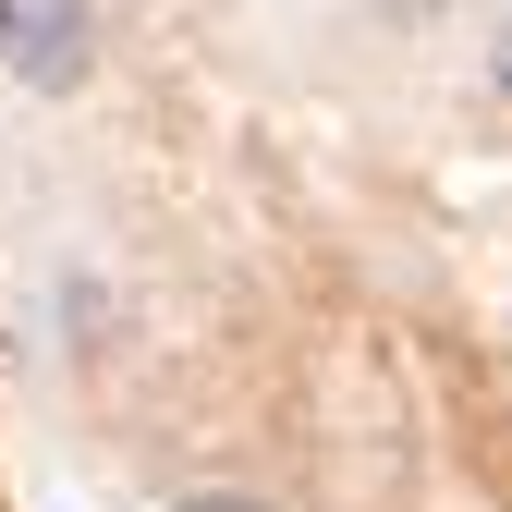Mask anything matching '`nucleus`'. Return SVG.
Masks as SVG:
<instances>
[{
  "instance_id": "1",
  "label": "nucleus",
  "mask_w": 512,
  "mask_h": 512,
  "mask_svg": "<svg viewBox=\"0 0 512 512\" xmlns=\"http://www.w3.org/2000/svg\"><path fill=\"white\" fill-rule=\"evenodd\" d=\"M0 61H13V86L74 98L86 61H98V13L86 0H0Z\"/></svg>"
},
{
  "instance_id": "2",
  "label": "nucleus",
  "mask_w": 512,
  "mask_h": 512,
  "mask_svg": "<svg viewBox=\"0 0 512 512\" xmlns=\"http://www.w3.org/2000/svg\"><path fill=\"white\" fill-rule=\"evenodd\" d=\"M171 512H269V500H244V488H183Z\"/></svg>"
},
{
  "instance_id": "3",
  "label": "nucleus",
  "mask_w": 512,
  "mask_h": 512,
  "mask_svg": "<svg viewBox=\"0 0 512 512\" xmlns=\"http://www.w3.org/2000/svg\"><path fill=\"white\" fill-rule=\"evenodd\" d=\"M488 86H500V98H512V25H500V37H488Z\"/></svg>"
}]
</instances>
